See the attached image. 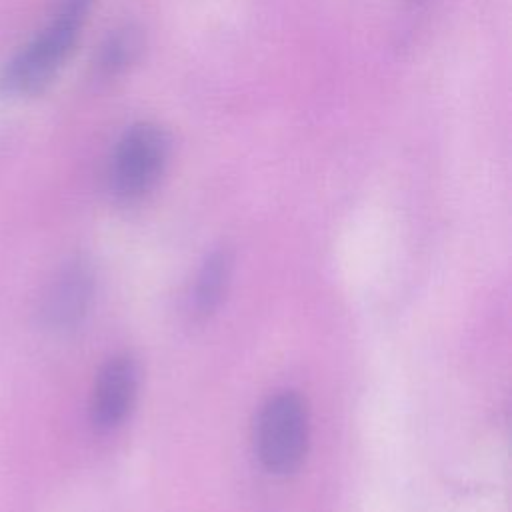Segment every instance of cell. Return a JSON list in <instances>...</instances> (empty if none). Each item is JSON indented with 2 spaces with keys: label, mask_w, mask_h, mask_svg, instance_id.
I'll list each match as a JSON object with an SVG mask.
<instances>
[{
  "label": "cell",
  "mask_w": 512,
  "mask_h": 512,
  "mask_svg": "<svg viewBox=\"0 0 512 512\" xmlns=\"http://www.w3.org/2000/svg\"><path fill=\"white\" fill-rule=\"evenodd\" d=\"M94 0H58L52 20L4 66L0 90L30 96L44 90L68 60Z\"/></svg>",
  "instance_id": "obj_1"
},
{
  "label": "cell",
  "mask_w": 512,
  "mask_h": 512,
  "mask_svg": "<svg viewBox=\"0 0 512 512\" xmlns=\"http://www.w3.org/2000/svg\"><path fill=\"white\" fill-rule=\"evenodd\" d=\"M256 452L268 472H294L308 444V414L302 398L294 392L270 396L256 418Z\"/></svg>",
  "instance_id": "obj_2"
},
{
  "label": "cell",
  "mask_w": 512,
  "mask_h": 512,
  "mask_svg": "<svg viewBox=\"0 0 512 512\" xmlns=\"http://www.w3.org/2000/svg\"><path fill=\"white\" fill-rule=\"evenodd\" d=\"M168 160V136L150 122L130 126L116 144L110 164V186L122 200H138L148 194L164 172Z\"/></svg>",
  "instance_id": "obj_3"
},
{
  "label": "cell",
  "mask_w": 512,
  "mask_h": 512,
  "mask_svg": "<svg viewBox=\"0 0 512 512\" xmlns=\"http://www.w3.org/2000/svg\"><path fill=\"white\" fill-rule=\"evenodd\" d=\"M138 390V368L136 362L122 354L110 358L98 372L90 418L98 430H112L124 422L128 416Z\"/></svg>",
  "instance_id": "obj_4"
},
{
  "label": "cell",
  "mask_w": 512,
  "mask_h": 512,
  "mask_svg": "<svg viewBox=\"0 0 512 512\" xmlns=\"http://www.w3.org/2000/svg\"><path fill=\"white\" fill-rule=\"evenodd\" d=\"M92 292L94 278L90 266L84 260H72L64 264L44 294V322L56 330L74 328L84 318L92 300Z\"/></svg>",
  "instance_id": "obj_5"
},
{
  "label": "cell",
  "mask_w": 512,
  "mask_h": 512,
  "mask_svg": "<svg viewBox=\"0 0 512 512\" xmlns=\"http://www.w3.org/2000/svg\"><path fill=\"white\" fill-rule=\"evenodd\" d=\"M230 276V254L228 250H214L206 256L194 284L192 310L198 316H208L220 304Z\"/></svg>",
  "instance_id": "obj_6"
},
{
  "label": "cell",
  "mask_w": 512,
  "mask_h": 512,
  "mask_svg": "<svg viewBox=\"0 0 512 512\" xmlns=\"http://www.w3.org/2000/svg\"><path fill=\"white\" fill-rule=\"evenodd\" d=\"M142 38L134 28H120L112 32L98 50L96 68L100 76H118L122 74L140 54Z\"/></svg>",
  "instance_id": "obj_7"
}]
</instances>
